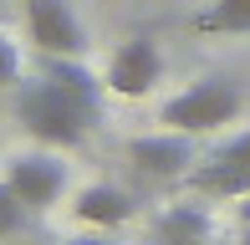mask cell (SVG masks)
<instances>
[{"label": "cell", "instance_id": "14", "mask_svg": "<svg viewBox=\"0 0 250 245\" xmlns=\"http://www.w3.org/2000/svg\"><path fill=\"white\" fill-rule=\"evenodd\" d=\"M240 225H250V194H245V204H240Z\"/></svg>", "mask_w": 250, "mask_h": 245}, {"label": "cell", "instance_id": "7", "mask_svg": "<svg viewBox=\"0 0 250 245\" xmlns=\"http://www.w3.org/2000/svg\"><path fill=\"white\" fill-rule=\"evenodd\" d=\"M5 184L16 189L31 209H46V204H56V199L66 194V163H62V153H56V148H46V143H41L36 153L10 159Z\"/></svg>", "mask_w": 250, "mask_h": 245}, {"label": "cell", "instance_id": "15", "mask_svg": "<svg viewBox=\"0 0 250 245\" xmlns=\"http://www.w3.org/2000/svg\"><path fill=\"white\" fill-rule=\"evenodd\" d=\"M240 245H250V225H245V235H240Z\"/></svg>", "mask_w": 250, "mask_h": 245}, {"label": "cell", "instance_id": "6", "mask_svg": "<svg viewBox=\"0 0 250 245\" xmlns=\"http://www.w3.org/2000/svg\"><path fill=\"white\" fill-rule=\"evenodd\" d=\"M128 163L148 179H184L189 163H194V133H179V128H158L143 133V138H128Z\"/></svg>", "mask_w": 250, "mask_h": 245}, {"label": "cell", "instance_id": "2", "mask_svg": "<svg viewBox=\"0 0 250 245\" xmlns=\"http://www.w3.org/2000/svg\"><path fill=\"white\" fill-rule=\"evenodd\" d=\"M245 107V92L225 77H204V82H189L184 92H174L164 107H158V122L179 133H214L225 122H235Z\"/></svg>", "mask_w": 250, "mask_h": 245}, {"label": "cell", "instance_id": "8", "mask_svg": "<svg viewBox=\"0 0 250 245\" xmlns=\"http://www.w3.org/2000/svg\"><path fill=\"white\" fill-rule=\"evenodd\" d=\"M72 215L82 220V225L118 230L123 220H133V215H138V199H133L123 184H87L82 194L72 199Z\"/></svg>", "mask_w": 250, "mask_h": 245}, {"label": "cell", "instance_id": "13", "mask_svg": "<svg viewBox=\"0 0 250 245\" xmlns=\"http://www.w3.org/2000/svg\"><path fill=\"white\" fill-rule=\"evenodd\" d=\"M51 245H112L107 235H72V240H51Z\"/></svg>", "mask_w": 250, "mask_h": 245}, {"label": "cell", "instance_id": "5", "mask_svg": "<svg viewBox=\"0 0 250 245\" xmlns=\"http://www.w3.org/2000/svg\"><path fill=\"white\" fill-rule=\"evenodd\" d=\"M164 82V51H158L153 36H128L118 51H112L107 61V77H102V87L118 97H148L153 87Z\"/></svg>", "mask_w": 250, "mask_h": 245}, {"label": "cell", "instance_id": "11", "mask_svg": "<svg viewBox=\"0 0 250 245\" xmlns=\"http://www.w3.org/2000/svg\"><path fill=\"white\" fill-rule=\"evenodd\" d=\"M31 215H36V209H31L16 189L0 179V240H21V235L31 230Z\"/></svg>", "mask_w": 250, "mask_h": 245}, {"label": "cell", "instance_id": "4", "mask_svg": "<svg viewBox=\"0 0 250 245\" xmlns=\"http://www.w3.org/2000/svg\"><path fill=\"white\" fill-rule=\"evenodd\" d=\"M21 10H26V31L41 57H87L92 36L66 0H21Z\"/></svg>", "mask_w": 250, "mask_h": 245}, {"label": "cell", "instance_id": "1", "mask_svg": "<svg viewBox=\"0 0 250 245\" xmlns=\"http://www.w3.org/2000/svg\"><path fill=\"white\" fill-rule=\"evenodd\" d=\"M16 122L46 148H77L102 122V77L82 57H46L41 77L16 92Z\"/></svg>", "mask_w": 250, "mask_h": 245}, {"label": "cell", "instance_id": "12", "mask_svg": "<svg viewBox=\"0 0 250 245\" xmlns=\"http://www.w3.org/2000/svg\"><path fill=\"white\" fill-rule=\"evenodd\" d=\"M16 82H21V51L5 36V26H0V87H16Z\"/></svg>", "mask_w": 250, "mask_h": 245}, {"label": "cell", "instance_id": "3", "mask_svg": "<svg viewBox=\"0 0 250 245\" xmlns=\"http://www.w3.org/2000/svg\"><path fill=\"white\" fill-rule=\"evenodd\" d=\"M184 184L204 199H245L250 194V128L225 138L199 169L184 174Z\"/></svg>", "mask_w": 250, "mask_h": 245}, {"label": "cell", "instance_id": "9", "mask_svg": "<svg viewBox=\"0 0 250 245\" xmlns=\"http://www.w3.org/2000/svg\"><path fill=\"white\" fill-rule=\"evenodd\" d=\"M214 225H209V209L204 204H174L153 220V240L158 245H214Z\"/></svg>", "mask_w": 250, "mask_h": 245}, {"label": "cell", "instance_id": "10", "mask_svg": "<svg viewBox=\"0 0 250 245\" xmlns=\"http://www.w3.org/2000/svg\"><path fill=\"white\" fill-rule=\"evenodd\" d=\"M194 31H250V0H214L194 16Z\"/></svg>", "mask_w": 250, "mask_h": 245}]
</instances>
